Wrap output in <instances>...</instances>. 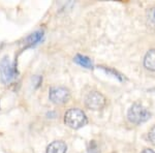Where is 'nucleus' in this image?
I'll use <instances>...</instances> for the list:
<instances>
[{
  "instance_id": "obj_1",
  "label": "nucleus",
  "mask_w": 155,
  "mask_h": 153,
  "mask_svg": "<svg viewBox=\"0 0 155 153\" xmlns=\"http://www.w3.org/2000/svg\"><path fill=\"white\" fill-rule=\"evenodd\" d=\"M86 114L80 109H71L64 115V123L72 129H79L87 124Z\"/></svg>"
},
{
  "instance_id": "obj_2",
  "label": "nucleus",
  "mask_w": 155,
  "mask_h": 153,
  "mask_svg": "<svg viewBox=\"0 0 155 153\" xmlns=\"http://www.w3.org/2000/svg\"><path fill=\"white\" fill-rule=\"evenodd\" d=\"M127 117H128L129 121L132 122V123L141 124L149 120L150 117H151V114L142 105L134 104L129 108L128 112H127Z\"/></svg>"
},
{
  "instance_id": "obj_3",
  "label": "nucleus",
  "mask_w": 155,
  "mask_h": 153,
  "mask_svg": "<svg viewBox=\"0 0 155 153\" xmlns=\"http://www.w3.org/2000/svg\"><path fill=\"white\" fill-rule=\"evenodd\" d=\"M17 72H18L16 69V66L11 62L8 56H4L0 60V79L2 83L8 84L15 78Z\"/></svg>"
},
{
  "instance_id": "obj_4",
  "label": "nucleus",
  "mask_w": 155,
  "mask_h": 153,
  "mask_svg": "<svg viewBox=\"0 0 155 153\" xmlns=\"http://www.w3.org/2000/svg\"><path fill=\"white\" fill-rule=\"evenodd\" d=\"M85 105L92 111H99L106 106V97L98 91H91L85 97Z\"/></svg>"
},
{
  "instance_id": "obj_5",
  "label": "nucleus",
  "mask_w": 155,
  "mask_h": 153,
  "mask_svg": "<svg viewBox=\"0 0 155 153\" xmlns=\"http://www.w3.org/2000/svg\"><path fill=\"white\" fill-rule=\"evenodd\" d=\"M49 98L55 105H63L71 98V92L65 87H52L49 91Z\"/></svg>"
},
{
  "instance_id": "obj_6",
  "label": "nucleus",
  "mask_w": 155,
  "mask_h": 153,
  "mask_svg": "<svg viewBox=\"0 0 155 153\" xmlns=\"http://www.w3.org/2000/svg\"><path fill=\"white\" fill-rule=\"evenodd\" d=\"M44 31L42 30H37V31L33 32L32 34H30L29 36H27L24 41V48H32L34 46H36L38 42H41L44 38Z\"/></svg>"
},
{
  "instance_id": "obj_7",
  "label": "nucleus",
  "mask_w": 155,
  "mask_h": 153,
  "mask_svg": "<svg viewBox=\"0 0 155 153\" xmlns=\"http://www.w3.org/2000/svg\"><path fill=\"white\" fill-rule=\"evenodd\" d=\"M67 146L63 141H54L47 148V153H66Z\"/></svg>"
},
{
  "instance_id": "obj_8",
  "label": "nucleus",
  "mask_w": 155,
  "mask_h": 153,
  "mask_svg": "<svg viewBox=\"0 0 155 153\" xmlns=\"http://www.w3.org/2000/svg\"><path fill=\"white\" fill-rule=\"evenodd\" d=\"M144 65L147 69L155 72V49L150 50L144 58Z\"/></svg>"
},
{
  "instance_id": "obj_9",
  "label": "nucleus",
  "mask_w": 155,
  "mask_h": 153,
  "mask_svg": "<svg viewBox=\"0 0 155 153\" xmlns=\"http://www.w3.org/2000/svg\"><path fill=\"white\" fill-rule=\"evenodd\" d=\"M74 60L77 64L81 65V66L85 67V68H93V63H92L91 59L88 58L87 56L78 54V55H76V57L74 58Z\"/></svg>"
},
{
  "instance_id": "obj_10",
  "label": "nucleus",
  "mask_w": 155,
  "mask_h": 153,
  "mask_svg": "<svg viewBox=\"0 0 155 153\" xmlns=\"http://www.w3.org/2000/svg\"><path fill=\"white\" fill-rule=\"evenodd\" d=\"M147 22L152 27H155V7H151L147 12Z\"/></svg>"
},
{
  "instance_id": "obj_11",
  "label": "nucleus",
  "mask_w": 155,
  "mask_h": 153,
  "mask_svg": "<svg viewBox=\"0 0 155 153\" xmlns=\"http://www.w3.org/2000/svg\"><path fill=\"white\" fill-rule=\"evenodd\" d=\"M41 82H42V78L41 76H34L32 78V83H33V86L35 89H37L39 86H41Z\"/></svg>"
},
{
  "instance_id": "obj_12",
  "label": "nucleus",
  "mask_w": 155,
  "mask_h": 153,
  "mask_svg": "<svg viewBox=\"0 0 155 153\" xmlns=\"http://www.w3.org/2000/svg\"><path fill=\"white\" fill-rule=\"evenodd\" d=\"M148 138H149L150 142H151L153 145H155V125L150 129V131L148 134Z\"/></svg>"
},
{
  "instance_id": "obj_13",
  "label": "nucleus",
  "mask_w": 155,
  "mask_h": 153,
  "mask_svg": "<svg viewBox=\"0 0 155 153\" xmlns=\"http://www.w3.org/2000/svg\"><path fill=\"white\" fill-rule=\"evenodd\" d=\"M101 68L104 69V71L106 72H107V74H113V75H114V77H117L119 80H123V79H122V77H121V75L118 74V72H115L114 69H111V68H106V67H101Z\"/></svg>"
},
{
  "instance_id": "obj_14",
  "label": "nucleus",
  "mask_w": 155,
  "mask_h": 153,
  "mask_svg": "<svg viewBox=\"0 0 155 153\" xmlns=\"http://www.w3.org/2000/svg\"><path fill=\"white\" fill-rule=\"evenodd\" d=\"M142 153H155V152L153 151V150H151V149H145Z\"/></svg>"
}]
</instances>
